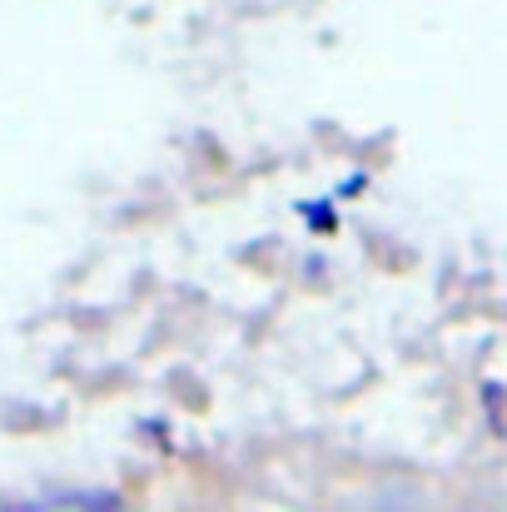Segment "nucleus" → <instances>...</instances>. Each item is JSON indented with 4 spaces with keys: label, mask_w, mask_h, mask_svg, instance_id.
<instances>
[]
</instances>
